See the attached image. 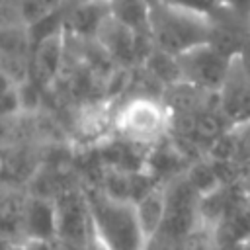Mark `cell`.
<instances>
[{
  "instance_id": "obj_9",
  "label": "cell",
  "mask_w": 250,
  "mask_h": 250,
  "mask_svg": "<svg viewBox=\"0 0 250 250\" xmlns=\"http://www.w3.org/2000/svg\"><path fill=\"white\" fill-rule=\"evenodd\" d=\"M150 0H109L111 18L127 29L150 37Z\"/></svg>"
},
{
  "instance_id": "obj_17",
  "label": "cell",
  "mask_w": 250,
  "mask_h": 250,
  "mask_svg": "<svg viewBox=\"0 0 250 250\" xmlns=\"http://www.w3.org/2000/svg\"><path fill=\"white\" fill-rule=\"evenodd\" d=\"M12 250H25V248H23V246H14Z\"/></svg>"
},
{
  "instance_id": "obj_11",
  "label": "cell",
  "mask_w": 250,
  "mask_h": 250,
  "mask_svg": "<svg viewBox=\"0 0 250 250\" xmlns=\"http://www.w3.org/2000/svg\"><path fill=\"white\" fill-rule=\"evenodd\" d=\"M158 2H164L174 8H182V10H188L193 14H201V16L213 14L223 4V0H158Z\"/></svg>"
},
{
  "instance_id": "obj_7",
  "label": "cell",
  "mask_w": 250,
  "mask_h": 250,
  "mask_svg": "<svg viewBox=\"0 0 250 250\" xmlns=\"http://www.w3.org/2000/svg\"><path fill=\"white\" fill-rule=\"evenodd\" d=\"M23 230L27 238L33 240H53L55 236H59L57 203L41 195H33L31 199H27L23 213Z\"/></svg>"
},
{
  "instance_id": "obj_2",
  "label": "cell",
  "mask_w": 250,
  "mask_h": 250,
  "mask_svg": "<svg viewBox=\"0 0 250 250\" xmlns=\"http://www.w3.org/2000/svg\"><path fill=\"white\" fill-rule=\"evenodd\" d=\"M150 39L156 49L180 57L209 41V18L156 0L150 10Z\"/></svg>"
},
{
  "instance_id": "obj_18",
  "label": "cell",
  "mask_w": 250,
  "mask_h": 250,
  "mask_svg": "<svg viewBox=\"0 0 250 250\" xmlns=\"http://www.w3.org/2000/svg\"><path fill=\"white\" fill-rule=\"evenodd\" d=\"M72 2H82V0H72ZM150 2H156V0H150Z\"/></svg>"
},
{
  "instance_id": "obj_5",
  "label": "cell",
  "mask_w": 250,
  "mask_h": 250,
  "mask_svg": "<svg viewBox=\"0 0 250 250\" xmlns=\"http://www.w3.org/2000/svg\"><path fill=\"white\" fill-rule=\"evenodd\" d=\"M209 18V45L229 59H236L250 41V16L221 4Z\"/></svg>"
},
{
  "instance_id": "obj_16",
  "label": "cell",
  "mask_w": 250,
  "mask_h": 250,
  "mask_svg": "<svg viewBox=\"0 0 250 250\" xmlns=\"http://www.w3.org/2000/svg\"><path fill=\"white\" fill-rule=\"evenodd\" d=\"M242 172H244V176H248V174H250V162H248V164L242 168Z\"/></svg>"
},
{
  "instance_id": "obj_3",
  "label": "cell",
  "mask_w": 250,
  "mask_h": 250,
  "mask_svg": "<svg viewBox=\"0 0 250 250\" xmlns=\"http://www.w3.org/2000/svg\"><path fill=\"white\" fill-rule=\"evenodd\" d=\"M170 125V111L164 102H156L150 96H135L115 115V129L135 143L156 141Z\"/></svg>"
},
{
  "instance_id": "obj_6",
  "label": "cell",
  "mask_w": 250,
  "mask_h": 250,
  "mask_svg": "<svg viewBox=\"0 0 250 250\" xmlns=\"http://www.w3.org/2000/svg\"><path fill=\"white\" fill-rule=\"evenodd\" d=\"M219 109L230 127L250 123V76L238 59H232L227 78L217 92Z\"/></svg>"
},
{
  "instance_id": "obj_1",
  "label": "cell",
  "mask_w": 250,
  "mask_h": 250,
  "mask_svg": "<svg viewBox=\"0 0 250 250\" xmlns=\"http://www.w3.org/2000/svg\"><path fill=\"white\" fill-rule=\"evenodd\" d=\"M94 230L111 250H145L146 238L141 229L135 201L117 199L107 191L90 189L86 195Z\"/></svg>"
},
{
  "instance_id": "obj_10",
  "label": "cell",
  "mask_w": 250,
  "mask_h": 250,
  "mask_svg": "<svg viewBox=\"0 0 250 250\" xmlns=\"http://www.w3.org/2000/svg\"><path fill=\"white\" fill-rule=\"evenodd\" d=\"M135 207L145 238L146 242H150L160 232L166 217V191L158 188H150L143 197L135 201Z\"/></svg>"
},
{
  "instance_id": "obj_14",
  "label": "cell",
  "mask_w": 250,
  "mask_h": 250,
  "mask_svg": "<svg viewBox=\"0 0 250 250\" xmlns=\"http://www.w3.org/2000/svg\"><path fill=\"white\" fill-rule=\"evenodd\" d=\"M238 61H240V64H242V68L246 70V74L250 76V41L244 45V49L240 51V55L236 57Z\"/></svg>"
},
{
  "instance_id": "obj_8",
  "label": "cell",
  "mask_w": 250,
  "mask_h": 250,
  "mask_svg": "<svg viewBox=\"0 0 250 250\" xmlns=\"http://www.w3.org/2000/svg\"><path fill=\"white\" fill-rule=\"evenodd\" d=\"M109 16V0L74 2V6L66 12V29L74 31L78 37L98 39V33Z\"/></svg>"
},
{
  "instance_id": "obj_4",
  "label": "cell",
  "mask_w": 250,
  "mask_h": 250,
  "mask_svg": "<svg viewBox=\"0 0 250 250\" xmlns=\"http://www.w3.org/2000/svg\"><path fill=\"white\" fill-rule=\"evenodd\" d=\"M176 61L182 82H188L205 92H219L232 62V59L221 55L209 43L182 53L176 57Z\"/></svg>"
},
{
  "instance_id": "obj_15",
  "label": "cell",
  "mask_w": 250,
  "mask_h": 250,
  "mask_svg": "<svg viewBox=\"0 0 250 250\" xmlns=\"http://www.w3.org/2000/svg\"><path fill=\"white\" fill-rule=\"evenodd\" d=\"M242 189H244L246 199L250 201V174H248V176H244V180H242Z\"/></svg>"
},
{
  "instance_id": "obj_13",
  "label": "cell",
  "mask_w": 250,
  "mask_h": 250,
  "mask_svg": "<svg viewBox=\"0 0 250 250\" xmlns=\"http://www.w3.org/2000/svg\"><path fill=\"white\" fill-rule=\"evenodd\" d=\"M223 4H227V6H230V8L238 10V12H242L246 16H250V0H223Z\"/></svg>"
},
{
  "instance_id": "obj_12",
  "label": "cell",
  "mask_w": 250,
  "mask_h": 250,
  "mask_svg": "<svg viewBox=\"0 0 250 250\" xmlns=\"http://www.w3.org/2000/svg\"><path fill=\"white\" fill-rule=\"evenodd\" d=\"M23 248L25 250H55L51 246V240H33V238H27Z\"/></svg>"
}]
</instances>
